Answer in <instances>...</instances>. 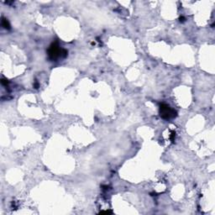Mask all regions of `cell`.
Returning a JSON list of instances; mask_svg holds the SVG:
<instances>
[{"label": "cell", "instance_id": "cell-1", "mask_svg": "<svg viewBox=\"0 0 215 215\" xmlns=\"http://www.w3.org/2000/svg\"><path fill=\"white\" fill-rule=\"evenodd\" d=\"M49 58L52 61H56L59 58H65L67 56V51L63 48H61L57 42L52 43L48 49Z\"/></svg>", "mask_w": 215, "mask_h": 215}, {"label": "cell", "instance_id": "cell-5", "mask_svg": "<svg viewBox=\"0 0 215 215\" xmlns=\"http://www.w3.org/2000/svg\"><path fill=\"white\" fill-rule=\"evenodd\" d=\"M180 21L183 22L184 21V17H180Z\"/></svg>", "mask_w": 215, "mask_h": 215}, {"label": "cell", "instance_id": "cell-3", "mask_svg": "<svg viewBox=\"0 0 215 215\" xmlns=\"http://www.w3.org/2000/svg\"><path fill=\"white\" fill-rule=\"evenodd\" d=\"M1 24L2 26L4 27V29H10V24H9V22L8 21V19H4V18H2V21H1Z\"/></svg>", "mask_w": 215, "mask_h": 215}, {"label": "cell", "instance_id": "cell-2", "mask_svg": "<svg viewBox=\"0 0 215 215\" xmlns=\"http://www.w3.org/2000/svg\"><path fill=\"white\" fill-rule=\"evenodd\" d=\"M160 115L164 119H171L176 118L177 116V113L175 109H171L169 105L167 104H161L160 106Z\"/></svg>", "mask_w": 215, "mask_h": 215}, {"label": "cell", "instance_id": "cell-4", "mask_svg": "<svg viewBox=\"0 0 215 215\" xmlns=\"http://www.w3.org/2000/svg\"><path fill=\"white\" fill-rule=\"evenodd\" d=\"M1 83H2V85H3V86H4V87H7V85L9 84V82H8V80H6V79H2L1 80Z\"/></svg>", "mask_w": 215, "mask_h": 215}]
</instances>
